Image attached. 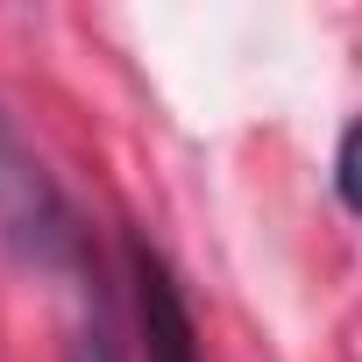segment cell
I'll use <instances>...</instances> for the list:
<instances>
[{"label":"cell","instance_id":"1","mask_svg":"<svg viewBox=\"0 0 362 362\" xmlns=\"http://www.w3.org/2000/svg\"><path fill=\"white\" fill-rule=\"evenodd\" d=\"M0 242H8L22 263H36V270H57L78 249L64 192L50 185V170L36 163V149L15 135L8 114H0Z\"/></svg>","mask_w":362,"mask_h":362},{"label":"cell","instance_id":"3","mask_svg":"<svg viewBox=\"0 0 362 362\" xmlns=\"http://www.w3.org/2000/svg\"><path fill=\"white\" fill-rule=\"evenodd\" d=\"M71 362H128V348H121V327H114V313H107V305H93V320L78 327V341H71Z\"/></svg>","mask_w":362,"mask_h":362},{"label":"cell","instance_id":"4","mask_svg":"<svg viewBox=\"0 0 362 362\" xmlns=\"http://www.w3.org/2000/svg\"><path fill=\"white\" fill-rule=\"evenodd\" d=\"M334 185H341V199L362 214V121L341 135V156H334Z\"/></svg>","mask_w":362,"mask_h":362},{"label":"cell","instance_id":"2","mask_svg":"<svg viewBox=\"0 0 362 362\" xmlns=\"http://www.w3.org/2000/svg\"><path fill=\"white\" fill-rule=\"evenodd\" d=\"M128 284H135V327H142V362H199V327L185 313V291H177L170 263L128 235Z\"/></svg>","mask_w":362,"mask_h":362}]
</instances>
